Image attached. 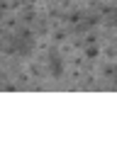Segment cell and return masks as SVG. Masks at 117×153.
<instances>
[{
	"instance_id": "6da1fadb",
	"label": "cell",
	"mask_w": 117,
	"mask_h": 153,
	"mask_svg": "<svg viewBox=\"0 0 117 153\" xmlns=\"http://www.w3.org/2000/svg\"><path fill=\"white\" fill-rule=\"evenodd\" d=\"M81 53H83V59H86V61L95 63V61H100V59H103V44H90V46H86Z\"/></svg>"
}]
</instances>
